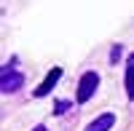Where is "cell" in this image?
<instances>
[{"instance_id":"obj_3","label":"cell","mask_w":134,"mask_h":131,"mask_svg":"<svg viewBox=\"0 0 134 131\" xmlns=\"http://www.w3.org/2000/svg\"><path fill=\"white\" fill-rule=\"evenodd\" d=\"M59 78H62V70H59V67H54V70L46 75V78H43V83L35 88V96H46V94H51V91H54V86L59 83Z\"/></svg>"},{"instance_id":"obj_5","label":"cell","mask_w":134,"mask_h":131,"mask_svg":"<svg viewBox=\"0 0 134 131\" xmlns=\"http://www.w3.org/2000/svg\"><path fill=\"white\" fill-rule=\"evenodd\" d=\"M124 83H126V96H129V99H134V53L129 56V64H126V78H124Z\"/></svg>"},{"instance_id":"obj_1","label":"cell","mask_w":134,"mask_h":131,"mask_svg":"<svg viewBox=\"0 0 134 131\" xmlns=\"http://www.w3.org/2000/svg\"><path fill=\"white\" fill-rule=\"evenodd\" d=\"M21 86H24L21 70H16L14 64H5V67L0 70V91H3V94H14V91L21 88Z\"/></svg>"},{"instance_id":"obj_6","label":"cell","mask_w":134,"mask_h":131,"mask_svg":"<svg viewBox=\"0 0 134 131\" xmlns=\"http://www.w3.org/2000/svg\"><path fill=\"white\" fill-rule=\"evenodd\" d=\"M67 110H70V102H57V110H54V112L62 115V112H67Z\"/></svg>"},{"instance_id":"obj_2","label":"cell","mask_w":134,"mask_h":131,"mask_svg":"<svg viewBox=\"0 0 134 131\" xmlns=\"http://www.w3.org/2000/svg\"><path fill=\"white\" fill-rule=\"evenodd\" d=\"M97 86H99V75H97V72H86L83 78H81V83H78V102L86 104V102L94 96Z\"/></svg>"},{"instance_id":"obj_7","label":"cell","mask_w":134,"mask_h":131,"mask_svg":"<svg viewBox=\"0 0 134 131\" xmlns=\"http://www.w3.org/2000/svg\"><path fill=\"white\" fill-rule=\"evenodd\" d=\"M32 131H48V128L46 126H38V128H32Z\"/></svg>"},{"instance_id":"obj_4","label":"cell","mask_w":134,"mask_h":131,"mask_svg":"<svg viewBox=\"0 0 134 131\" xmlns=\"http://www.w3.org/2000/svg\"><path fill=\"white\" fill-rule=\"evenodd\" d=\"M113 123H115V115L113 112H102L99 118H94V121L86 126V131H110Z\"/></svg>"}]
</instances>
